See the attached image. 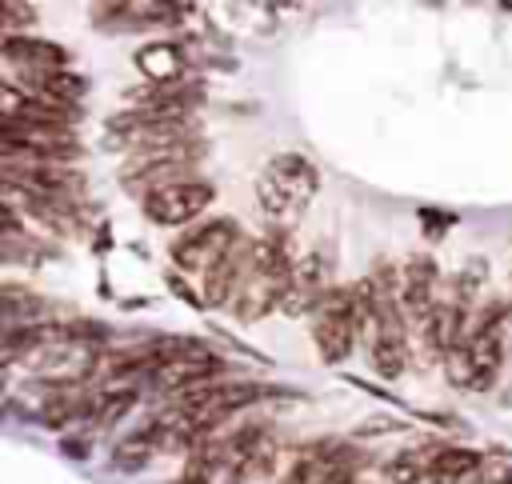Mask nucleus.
I'll return each instance as SVG.
<instances>
[{"label": "nucleus", "mask_w": 512, "mask_h": 484, "mask_svg": "<svg viewBox=\"0 0 512 484\" xmlns=\"http://www.w3.org/2000/svg\"><path fill=\"white\" fill-rule=\"evenodd\" d=\"M380 476H384V484H416V480H424V476H428V456L400 452V456L384 460Z\"/></svg>", "instance_id": "17"}, {"label": "nucleus", "mask_w": 512, "mask_h": 484, "mask_svg": "<svg viewBox=\"0 0 512 484\" xmlns=\"http://www.w3.org/2000/svg\"><path fill=\"white\" fill-rule=\"evenodd\" d=\"M168 484H208V480H204V476H188V472H180V476L168 480Z\"/></svg>", "instance_id": "21"}, {"label": "nucleus", "mask_w": 512, "mask_h": 484, "mask_svg": "<svg viewBox=\"0 0 512 484\" xmlns=\"http://www.w3.org/2000/svg\"><path fill=\"white\" fill-rule=\"evenodd\" d=\"M4 312L8 316H36V312H44V300L32 292H20L16 284H4Z\"/></svg>", "instance_id": "18"}, {"label": "nucleus", "mask_w": 512, "mask_h": 484, "mask_svg": "<svg viewBox=\"0 0 512 484\" xmlns=\"http://www.w3.org/2000/svg\"><path fill=\"white\" fill-rule=\"evenodd\" d=\"M4 56L16 68V76L28 72H52L68 64V52L52 40H36V36H4Z\"/></svg>", "instance_id": "10"}, {"label": "nucleus", "mask_w": 512, "mask_h": 484, "mask_svg": "<svg viewBox=\"0 0 512 484\" xmlns=\"http://www.w3.org/2000/svg\"><path fill=\"white\" fill-rule=\"evenodd\" d=\"M396 300H400L404 324L424 328V320H428V316L436 312V304H440V300H436V264H432V256H408V260H404Z\"/></svg>", "instance_id": "7"}, {"label": "nucleus", "mask_w": 512, "mask_h": 484, "mask_svg": "<svg viewBox=\"0 0 512 484\" xmlns=\"http://www.w3.org/2000/svg\"><path fill=\"white\" fill-rule=\"evenodd\" d=\"M224 372H228V364H224L220 356H212V352L200 344L196 352H184V356H176V360L160 364V368L152 372V384H156L160 392L180 396V392H192V388L220 384V376H224Z\"/></svg>", "instance_id": "6"}, {"label": "nucleus", "mask_w": 512, "mask_h": 484, "mask_svg": "<svg viewBox=\"0 0 512 484\" xmlns=\"http://www.w3.org/2000/svg\"><path fill=\"white\" fill-rule=\"evenodd\" d=\"M360 332H364V316H360L356 292L352 288L328 292V300L316 312V328H312V344H316L320 360H328V364L348 360Z\"/></svg>", "instance_id": "3"}, {"label": "nucleus", "mask_w": 512, "mask_h": 484, "mask_svg": "<svg viewBox=\"0 0 512 484\" xmlns=\"http://www.w3.org/2000/svg\"><path fill=\"white\" fill-rule=\"evenodd\" d=\"M96 412V396L80 392V388H56L52 396H44V404L36 408V420L44 428H68L76 420H92Z\"/></svg>", "instance_id": "12"}, {"label": "nucleus", "mask_w": 512, "mask_h": 484, "mask_svg": "<svg viewBox=\"0 0 512 484\" xmlns=\"http://www.w3.org/2000/svg\"><path fill=\"white\" fill-rule=\"evenodd\" d=\"M24 84L36 92V96H48V100H60V104H76L84 96V76L80 72H68V68H52V72H28Z\"/></svg>", "instance_id": "15"}, {"label": "nucleus", "mask_w": 512, "mask_h": 484, "mask_svg": "<svg viewBox=\"0 0 512 484\" xmlns=\"http://www.w3.org/2000/svg\"><path fill=\"white\" fill-rule=\"evenodd\" d=\"M504 324H508V316L472 320L464 344L448 356V380L456 388H468V392L492 388V380L500 372V356H504Z\"/></svg>", "instance_id": "2"}, {"label": "nucleus", "mask_w": 512, "mask_h": 484, "mask_svg": "<svg viewBox=\"0 0 512 484\" xmlns=\"http://www.w3.org/2000/svg\"><path fill=\"white\" fill-rule=\"evenodd\" d=\"M136 404L132 388H112V392H96V412H92V428H112L120 416H128V408Z\"/></svg>", "instance_id": "16"}, {"label": "nucleus", "mask_w": 512, "mask_h": 484, "mask_svg": "<svg viewBox=\"0 0 512 484\" xmlns=\"http://www.w3.org/2000/svg\"><path fill=\"white\" fill-rule=\"evenodd\" d=\"M0 12H4V16H0L4 36H20L24 24H36V8H32V4H16V0H12V4H4Z\"/></svg>", "instance_id": "19"}, {"label": "nucleus", "mask_w": 512, "mask_h": 484, "mask_svg": "<svg viewBox=\"0 0 512 484\" xmlns=\"http://www.w3.org/2000/svg\"><path fill=\"white\" fill-rule=\"evenodd\" d=\"M244 244V236H240V228H236V220H208V224H200V228H192L188 236H180L176 244H172V260H176V268H184V272H212L220 260H228L236 248Z\"/></svg>", "instance_id": "4"}, {"label": "nucleus", "mask_w": 512, "mask_h": 484, "mask_svg": "<svg viewBox=\"0 0 512 484\" xmlns=\"http://www.w3.org/2000/svg\"><path fill=\"white\" fill-rule=\"evenodd\" d=\"M484 484H512V464H484Z\"/></svg>", "instance_id": "20"}, {"label": "nucleus", "mask_w": 512, "mask_h": 484, "mask_svg": "<svg viewBox=\"0 0 512 484\" xmlns=\"http://www.w3.org/2000/svg\"><path fill=\"white\" fill-rule=\"evenodd\" d=\"M408 324H392V328H380L372 336V364L384 380H396L404 368H408Z\"/></svg>", "instance_id": "14"}, {"label": "nucleus", "mask_w": 512, "mask_h": 484, "mask_svg": "<svg viewBox=\"0 0 512 484\" xmlns=\"http://www.w3.org/2000/svg\"><path fill=\"white\" fill-rule=\"evenodd\" d=\"M200 152H204V144H196L192 136H188V140L148 144V148L128 152V160H124V176H140V172H156V168H188ZM124 176H120V180H124Z\"/></svg>", "instance_id": "9"}, {"label": "nucleus", "mask_w": 512, "mask_h": 484, "mask_svg": "<svg viewBox=\"0 0 512 484\" xmlns=\"http://www.w3.org/2000/svg\"><path fill=\"white\" fill-rule=\"evenodd\" d=\"M328 300V260L320 252L296 260L292 280H288V296H284V312H308Z\"/></svg>", "instance_id": "8"}, {"label": "nucleus", "mask_w": 512, "mask_h": 484, "mask_svg": "<svg viewBox=\"0 0 512 484\" xmlns=\"http://www.w3.org/2000/svg\"><path fill=\"white\" fill-rule=\"evenodd\" d=\"M484 456L472 448H436L428 452V480L432 484H484Z\"/></svg>", "instance_id": "11"}, {"label": "nucleus", "mask_w": 512, "mask_h": 484, "mask_svg": "<svg viewBox=\"0 0 512 484\" xmlns=\"http://www.w3.org/2000/svg\"><path fill=\"white\" fill-rule=\"evenodd\" d=\"M208 204H212V184H204V180H176V184H164V188L144 196V216L152 224L172 228V224L196 220Z\"/></svg>", "instance_id": "5"}, {"label": "nucleus", "mask_w": 512, "mask_h": 484, "mask_svg": "<svg viewBox=\"0 0 512 484\" xmlns=\"http://www.w3.org/2000/svg\"><path fill=\"white\" fill-rule=\"evenodd\" d=\"M136 68L152 80V84H176L184 80V68H188V56L168 44V40H156V44H144L136 48Z\"/></svg>", "instance_id": "13"}, {"label": "nucleus", "mask_w": 512, "mask_h": 484, "mask_svg": "<svg viewBox=\"0 0 512 484\" xmlns=\"http://www.w3.org/2000/svg\"><path fill=\"white\" fill-rule=\"evenodd\" d=\"M316 188H320V172L308 156L276 152L256 176V204L272 224V232H288L316 200Z\"/></svg>", "instance_id": "1"}]
</instances>
